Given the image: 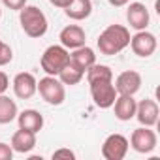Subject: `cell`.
I'll return each instance as SVG.
<instances>
[{
    "label": "cell",
    "instance_id": "1",
    "mask_svg": "<svg viewBox=\"0 0 160 160\" xmlns=\"http://www.w3.org/2000/svg\"><path fill=\"white\" fill-rule=\"evenodd\" d=\"M87 81L91 87V96L100 109H108L113 106L117 98V91L113 85V72L106 64H92L87 72Z\"/></svg>",
    "mask_w": 160,
    "mask_h": 160
},
{
    "label": "cell",
    "instance_id": "2",
    "mask_svg": "<svg viewBox=\"0 0 160 160\" xmlns=\"http://www.w3.org/2000/svg\"><path fill=\"white\" fill-rule=\"evenodd\" d=\"M128 43H130V30L126 27H122V25H109V27H106L100 32L98 40H96V45H98L100 53L108 55V57L119 55L122 49L128 47Z\"/></svg>",
    "mask_w": 160,
    "mask_h": 160
},
{
    "label": "cell",
    "instance_id": "3",
    "mask_svg": "<svg viewBox=\"0 0 160 160\" xmlns=\"http://www.w3.org/2000/svg\"><path fill=\"white\" fill-rule=\"evenodd\" d=\"M19 23L28 38H42L47 32V17L38 6H23L19 10Z\"/></svg>",
    "mask_w": 160,
    "mask_h": 160
},
{
    "label": "cell",
    "instance_id": "4",
    "mask_svg": "<svg viewBox=\"0 0 160 160\" xmlns=\"http://www.w3.org/2000/svg\"><path fill=\"white\" fill-rule=\"evenodd\" d=\"M70 62V53L66 47L62 45H49L42 58H40V64H42V70L47 73V75H58L62 72V68Z\"/></svg>",
    "mask_w": 160,
    "mask_h": 160
},
{
    "label": "cell",
    "instance_id": "5",
    "mask_svg": "<svg viewBox=\"0 0 160 160\" xmlns=\"http://www.w3.org/2000/svg\"><path fill=\"white\" fill-rule=\"evenodd\" d=\"M36 92H40V96L51 104V106H60L66 100V89L62 85L60 79H57L55 75H45L38 81Z\"/></svg>",
    "mask_w": 160,
    "mask_h": 160
},
{
    "label": "cell",
    "instance_id": "6",
    "mask_svg": "<svg viewBox=\"0 0 160 160\" xmlns=\"http://www.w3.org/2000/svg\"><path fill=\"white\" fill-rule=\"evenodd\" d=\"M156 134L151 130V126H141V128H136L130 136V147L139 152V154H147L151 151L156 149Z\"/></svg>",
    "mask_w": 160,
    "mask_h": 160
},
{
    "label": "cell",
    "instance_id": "7",
    "mask_svg": "<svg viewBox=\"0 0 160 160\" xmlns=\"http://www.w3.org/2000/svg\"><path fill=\"white\" fill-rule=\"evenodd\" d=\"M128 45L132 47L134 55L147 58V57H151L156 51L158 42H156V36L154 34H151L147 30H138L134 36H130V43Z\"/></svg>",
    "mask_w": 160,
    "mask_h": 160
},
{
    "label": "cell",
    "instance_id": "8",
    "mask_svg": "<svg viewBox=\"0 0 160 160\" xmlns=\"http://www.w3.org/2000/svg\"><path fill=\"white\" fill-rule=\"evenodd\" d=\"M128 147L130 143L122 134H111L102 145V156L106 160H122L128 152Z\"/></svg>",
    "mask_w": 160,
    "mask_h": 160
},
{
    "label": "cell",
    "instance_id": "9",
    "mask_svg": "<svg viewBox=\"0 0 160 160\" xmlns=\"http://www.w3.org/2000/svg\"><path fill=\"white\" fill-rule=\"evenodd\" d=\"M115 91L117 94H128V96H134L139 89H141V75L134 70H126V72H121L115 79Z\"/></svg>",
    "mask_w": 160,
    "mask_h": 160
},
{
    "label": "cell",
    "instance_id": "10",
    "mask_svg": "<svg viewBox=\"0 0 160 160\" xmlns=\"http://www.w3.org/2000/svg\"><path fill=\"white\" fill-rule=\"evenodd\" d=\"M13 92L17 98L21 100H28L36 94V87H38V81H36V77L30 73V72H21L13 77Z\"/></svg>",
    "mask_w": 160,
    "mask_h": 160
},
{
    "label": "cell",
    "instance_id": "11",
    "mask_svg": "<svg viewBox=\"0 0 160 160\" xmlns=\"http://www.w3.org/2000/svg\"><path fill=\"white\" fill-rule=\"evenodd\" d=\"M158 113H160L158 104L151 98H145L136 106V115L134 117L139 121L141 126H154L158 122Z\"/></svg>",
    "mask_w": 160,
    "mask_h": 160
},
{
    "label": "cell",
    "instance_id": "12",
    "mask_svg": "<svg viewBox=\"0 0 160 160\" xmlns=\"http://www.w3.org/2000/svg\"><path fill=\"white\" fill-rule=\"evenodd\" d=\"M58 40H60L62 47H66V49H77V47L85 45L87 34H85V30L79 25H68V27H64L60 30Z\"/></svg>",
    "mask_w": 160,
    "mask_h": 160
},
{
    "label": "cell",
    "instance_id": "13",
    "mask_svg": "<svg viewBox=\"0 0 160 160\" xmlns=\"http://www.w3.org/2000/svg\"><path fill=\"white\" fill-rule=\"evenodd\" d=\"M126 21L130 25V28L134 30H145L151 17H149V10L145 8V4L141 2H130L128 10H126Z\"/></svg>",
    "mask_w": 160,
    "mask_h": 160
},
{
    "label": "cell",
    "instance_id": "14",
    "mask_svg": "<svg viewBox=\"0 0 160 160\" xmlns=\"http://www.w3.org/2000/svg\"><path fill=\"white\" fill-rule=\"evenodd\" d=\"M136 106L138 102L134 100V96H128V94H117L115 102H113V111H115V117L119 121H130L134 119L136 115Z\"/></svg>",
    "mask_w": 160,
    "mask_h": 160
},
{
    "label": "cell",
    "instance_id": "15",
    "mask_svg": "<svg viewBox=\"0 0 160 160\" xmlns=\"http://www.w3.org/2000/svg\"><path fill=\"white\" fill-rule=\"evenodd\" d=\"M17 122H19V128L38 134L43 128V115L36 109H25L17 113Z\"/></svg>",
    "mask_w": 160,
    "mask_h": 160
},
{
    "label": "cell",
    "instance_id": "16",
    "mask_svg": "<svg viewBox=\"0 0 160 160\" xmlns=\"http://www.w3.org/2000/svg\"><path fill=\"white\" fill-rule=\"evenodd\" d=\"M73 53L70 55V62L77 68V70H81V72H87L94 62H96V55L91 47L87 45H81V47H77V49H72Z\"/></svg>",
    "mask_w": 160,
    "mask_h": 160
},
{
    "label": "cell",
    "instance_id": "17",
    "mask_svg": "<svg viewBox=\"0 0 160 160\" xmlns=\"http://www.w3.org/2000/svg\"><path fill=\"white\" fill-rule=\"evenodd\" d=\"M34 147H36V134H34V132H28V130L19 128V130L12 136V149H13L15 152L27 154V152H30Z\"/></svg>",
    "mask_w": 160,
    "mask_h": 160
},
{
    "label": "cell",
    "instance_id": "18",
    "mask_svg": "<svg viewBox=\"0 0 160 160\" xmlns=\"http://www.w3.org/2000/svg\"><path fill=\"white\" fill-rule=\"evenodd\" d=\"M64 13L73 21H85L92 13V2L91 0H72L64 8Z\"/></svg>",
    "mask_w": 160,
    "mask_h": 160
},
{
    "label": "cell",
    "instance_id": "19",
    "mask_svg": "<svg viewBox=\"0 0 160 160\" xmlns=\"http://www.w3.org/2000/svg\"><path fill=\"white\" fill-rule=\"evenodd\" d=\"M17 104L10 96L0 94V124H10L17 119Z\"/></svg>",
    "mask_w": 160,
    "mask_h": 160
},
{
    "label": "cell",
    "instance_id": "20",
    "mask_svg": "<svg viewBox=\"0 0 160 160\" xmlns=\"http://www.w3.org/2000/svg\"><path fill=\"white\" fill-rule=\"evenodd\" d=\"M83 75H85V72H81V70H77L72 62H68L64 68H62V72L57 75L60 81H62V85H77L79 81L83 79Z\"/></svg>",
    "mask_w": 160,
    "mask_h": 160
},
{
    "label": "cell",
    "instance_id": "21",
    "mask_svg": "<svg viewBox=\"0 0 160 160\" xmlns=\"http://www.w3.org/2000/svg\"><path fill=\"white\" fill-rule=\"evenodd\" d=\"M12 58H13V51H12V47H10L8 43H4L2 40H0V66L10 64V62H12Z\"/></svg>",
    "mask_w": 160,
    "mask_h": 160
},
{
    "label": "cell",
    "instance_id": "22",
    "mask_svg": "<svg viewBox=\"0 0 160 160\" xmlns=\"http://www.w3.org/2000/svg\"><path fill=\"white\" fill-rule=\"evenodd\" d=\"M13 158V149L8 143H0V160H12Z\"/></svg>",
    "mask_w": 160,
    "mask_h": 160
},
{
    "label": "cell",
    "instance_id": "23",
    "mask_svg": "<svg viewBox=\"0 0 160 160\" xmlns=\"http://www.w3.org/2000/svg\"><path fill=\"white\" fill-rule=\"evenodd\" d=\"M57 158H68V160H73V158H75V152L70 151V149H57V151L53 152V160H57Z\"/></svg>",
    "mask_w": 160,
    "mask_h": 160
},
{
    "label": "cell",
    "instance_id": "24",
    "mask_svg": "<svg viewBox=\"0 0 160 160\" xmlns=\"http://www.w3.org/2000/svg\"><path fill=\"white\" fill-rule=\"evenodd\" d=\"M2 4H4L6 8H10V10L19 12L23 6H27V0H2Z\"/></svg>",
    "mask_w": 160,
    "mask_h": 160
},
{
    "label": "cell",
    "instance_id": "25",
    "mask_svg": "<svg viewBox=\"0 0 160 160\" xmlns=\"http://www.w3.org/2000/svg\"><path fill=\"white\" fill-rule=\"evenodd\" d=\"M8 87H10V79L2 70H0V94H4L8 91Z\"/></svg>",
    "mask_w": 160,
    "mask_h": 160
},
{
    "label": "cell",
    "instance_id": "26",
    "mask_svg": "<svg viewBox=\"0 0 160 160\" xmlns=\"http://www.w3.org/2000/svg\"><path fill=\"white\" fill-rule=\"evenodd\" d=\"M49 2L55 6V8H60V10H64L70 2H72V0H49Z\"/></svg>",
    "mask_w": 160,
    "mask_h": 160
},
{
    "label": "cell",
    "instance_id": "27",
    "mask_svg": "<svg viewBox=\"0 0 160 160\" xmlns=\"http://www.w3.org/2000/svg\"><path fill=\"white\" fill-rule=\"evenodd\" d=\"M108 2L113 6V8H122V6H126L130 0H108Z\"/></svg>",
    "mask_w": 160,
    "mask_h": 160
},
{
    "label": "cell",
    "instance_id": "28",
    "mask_svg": "<svg viewBox=\"0 0 160 160\" xmlns=\"http://www.w3.org/2000/svg\"><path fill=\"white\" fill-rule=\"evenodd\" d=\"M0 17H2V10H0Z\"/></svg>",
    "mask_w": 160,
    "mask_h": 160
}]
</instances>
